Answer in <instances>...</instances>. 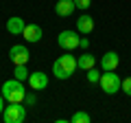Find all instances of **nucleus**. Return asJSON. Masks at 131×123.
I'll return each mask as SVG.
<instances>
[{"label": "nucleus", "instance_id": "nucleus-1", "mask_svg": "<svg viewBox=\"0 0 131 123\" xmlns=\"http://www.w3.org/2000/svg\"><path fill=\"white\" fill-rule=\"evenodd\" d=\"M74 68H79V61L74 59V55H61L52 64V75L57 79H68L74 73Z\"/></svg>", "mask_w": 131, "mask_h": 123}, {"label": "nucleus", "instance_id": "nucleus-2", "mask_svg": "<svg viewBox=\"0 0 131 123\" xmlns=\"http://www.w3.org/2000/svg\"><path fill=\"white\" fill-rule=\"evenodd\" d=\"M2 97H5L9 103H22L24 97H26V90H24L22 81L20 79H9L2 84Z\"/></svg>", "mask_w": 131, "mask_h": 123}, {"label": "nucleus", "instance_id": "nucleus-3", "mask_svg": "<svg viewBox=\"0 0 131 123\" xmlns=\"http://www.w3.org/2000/svg\"><path fill=\"white\" fill-rule=\"evenodd\" d=\"M98 84H101V90H103V92H107V95H116L118 90H120L122 81H120V77H118L114 71H103Z\"/></svg>", "mask_w": 131, "mask_h": 123}, {"label": "nucleus", "instance_id": "nucleus-4", "mask_svg": "<svg viewBox=\"0 0 131 123\" xmlns=\"http://www.w3.org/2000/svg\"><path fill=\"white\" fill-rule=\"evenodd\" d=\"M2 117H5V123H22L26 119V110L22 103H9L2 112Z\"/></svg>", "mask_w": 131, "mask_h": 123}, {"label": "nucleus", "instance_id": "nucleus-5", "mask_svg": "<svg viewBox=\"0 0 131 123\" xmlns=\"http://www.w3.org/2000/svg\"><path fill=\"white\" fill-rule=\"evenodd\" d=\"M79 42H81V38L74 31H61V33L57 35V44H59L63 51H74V48H79Z\"/></svg>", "mask_w": 131, "mask_h": 123}, {"label": "nucleus", "instance_id": "nucleus-6", "mask_svg": "<svg viewBox=\"0 0 131 123\" xmlns=\"http://www.w3.org/2000/svg\"><path fill=\"white\" fill-rule=\"evenodd\" d=\"M9 57H11V61H13L15 66H18V64H26L28 57H31V53H28L26 46H22V44H15V46H11Z\"/></svg>", "mask_w": 131, "mask_h": 123}, {"label": "nucleus", "instance_id": "nucleus-7", "mask_svg": "<svg viewBox=\"0 0 131 123\" xmlns=\"http://www.w3.org/2000/svg\"><path fill=\"white\" fill-rule=\"evenodd\" d=\"M42 35H44V31H42L39 24H26L24 31H22V38L26 40V42H39Z\"/></svg>", "mask_w": 131, "mask_h": 123}, {"label": "nucleus", "instance_id": "nucleus-8", "mask_svg": "<svg viewBox=\"0 0 131 123\" xmlns=\"http://www.w3.org/2000/svg\"><path fill=\"white\" fill-rule=\"evenodd\" d=\"M118 64H120V57H118L116 51H107L103 55V59H101V68L103 71H116Z\"/></svg>", "mask_w": 131, "mask_h": 123}, {"label": "nucleus", "instance_id": "nucleus-9", "mask_svg": "<svg viewBox=\"0 0 131 123\" xmlns=\"http://www.w3.org/2000/svg\"><path fill=\"white\" fill-rule=\"evenodd\" d=\"M28 84H31L33 90H44V88L48 86V77H46V73H42V71L31 73V75H28Z\"/></svg>", "mask_w": 131, "mask_h": 123}, {"label": "nucleus", "instance_id": "nucleus-10", "mask_svg": "<svg viewBox=\"0 0 131 123\" xmlns=\"http://www.w3.org/2000/svg\"><path fill=\"white\" fill-rule=\"evenodd\" d=\"M77 9L74 5V0H57V5H55V11L57 15H61V18H68V15H72Z\"/></svg>", "mask_w": 131, "mask_h": 123}, {"label": "nucleus", "instance_id": "nucleus-11", "mask_svg": "<svg viewBox=\"0 0 131 123\" xmlns=\"http://www.w3.org/2000/svg\"><path fill=\"white\" fill-rule=\"evenodd\" d=\"M24 27H26V22H24L20 15H13V18L7 20V31H9L11 35H22Z\"/></svg>", "mask_w": 131, "mask_h": 123}, {"label": "nucleus", "instance_id": "nucleus-12", "mask_svg": "<svg viewBox=\"0 0 131 123\" xmlns=\"http://www.w3.org/2000/svg\"><path fill=\"white\" fill-rule=\"evenodd\" d=\"M77 31L83 33V35L92 33V31H94V20H92V15H88V13L81 15V18L77 20Z\"/></svg>", "mask_w": 131, "mask_h": 123}, {"label": "nucleus", "instance_id": "nucleus-13", "mask_svg": "<svg viewBox=\"0 0 131 123\" xmlns=\"http://www.w3.org/2000/svg\"><path fill=\"white\" fill-rule=\"evenodd\" d=\"M79 68H83V71H90V68H94V64H96V59H94V55H90V53H85V55H81L79 59Z\"/></svg>", "mask_w": 131, "mask_h": 123}, {"label": "nucleus", "instance_id": "nucleus-14", "mask_svg": "<svg viewBox=\"0 0 131 123\" xmlns=\"http://www.w3.org/2000/svg\"><path fill=\"white\" fill-rule=\"evenodd\" d=\"M70 121L72 123H90V121H92V117H90L88 112H83V110H79V112H74L70 117Z\"/></svg>", "mask_w": 131, "mask_h": 123}, {"label": "nucleus", "instance_id": "nucleus-15", "mask_svg": "<svg viewBox=\"0 0 131 123\" xmlns=\"http://www.w3.org/2000/svg\"><path fill=\"white\" fill-rule=\"evenodd\" d=\"M13 75H15V79L24 81V79H28V75H31V73L26 71V64H18V66H15V71H13Z\"/></svg>", "mask_w": 131, "mask_h": 123}, {"label": "nucleus", "instance_id": "nucleus-16", "mask_svg": "<svg viewBox=\"0 0 131 123\" xmlns=\"http://www.w3.org/2000/svg\"><path fill=\"white\" fill-rule=\"evenodd\" d=\"M85 77H88V81H90V84H96V81H101V73H98L96 68H90Z\"/></svg>", "mask_w": 131, "mask_h": 123}, {"label": "nucleus", "instance_id": "nucleus-17", "mask_svg": "<svg viewBox=\"0 0 131 123\" xmlns=\"http://www.w3.org/2000/svg\"><path fill=\"white\" fill-rule=\"evenodd\" d=\"M120 90H122V92H125V95H129V97H131V77H127V79L122 81Z\"/></svg>", "mask_w": 131, "mask_h": 123}, {"label": "nucleus", "instance_id": "nucleus-18", "mask_svg": "<svg viewBox=\"0 0 131 123\" xmlns=\"http://www.w3.org/2000/svg\"><path fill=\"white\" fill-rule=\"evenodd\" d=\"M74 5H77V9H88L92 5V0H74Z\"/></svg>", "mask_w": 131, "mask_h": 123}, {"label": "nucleus", "instance_id": "nucleus-19", "mask_svg": "<svg viewBox=\"0 0 131 123\" xmlns=\"http://www.w3.org/2000/svg\"><path fill=\"white\" fill-rule=\"evenodd\" d=\"M79 46H81V48H88V46H90V40H88V38H81Z\"/></svg>", "mask_w": 131, "mask_h": 123}, {"label": "nucleus", "instance_id": "nucleus-20", "mask_svg": "<svg viewBox=\"0 0 131 123\" xmlns=\"http://www.w3.org/2000/svg\"><path fill=\"white\" fill-rule=\"evenodd\" d=\"M24 101H26L28 106H33V103H35V97H33V95H26V97H24Z\"/></svg>", "mask_w": 131, "mask_h": 123}, {"label": "nucleus", "instance_id": "nucleus-21", "mask_svg": "<svg viewBox=\"0 0 131 123\" xmlns=\"http://www.w3.org/2000/svg\"><path fill=\"white\" fill-rule=\"evenodd\" d=\"M5 112V97H2V92H0V114Z\"/></svg>", "mask_w": 131, "mask_h": 123}]
</instances>
